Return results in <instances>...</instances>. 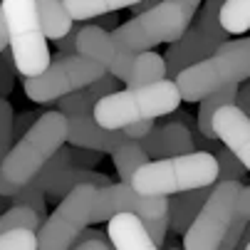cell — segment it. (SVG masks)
<instances>
[{
    "instance_id": "8992f818",
    "label": "cell",
    "mask_w": 250,
    "mask_h": 250,
    "mask_svg": "<svg viewBox=\"0 0 250 250\" xmlns=\"http://www.w3.org/2000/svg\"><path fill=\"white\" fill-rule=\"evenodd\" d=\"M8 27V47L22 77L40 75L50 62L47 35L32 0H0Z\"/></svg>"
},
{
    "instance_id": "836d02e7",
    "label": "cell",
    "mask_w": 250,
    "mask_h": 250,
    "mask_svg": "<svg viewBox=\"0 0 250 250\" xmlns=\"http://www.w3.org/2000/svg\"><path fill=\"white\" fill-rule=\"evenodd\" d=\"M151 126H154V119H141V122L122 126V131H124L126 139H141V136H146L151 131Z\"/></svg>"
},
{
    "instance_id": "3957f363",
    "label": "cell",
    "mask_w": 250,
    "mask_h": 250,
    "mask_svg": "<svg viewBox=\"0 0 250 250\" xmlns=\"http://www.w3.org/2000/svg\"><path fill=\"white\" fill-rule=\"evenodd\" d=\"M75 52L99 62L106 72L114 75L126 87L149 84V82H156V80L166 77L161 55H156L151 50H144V52L124 50L112 40V35L106 30H102L97 25H87L84 20L77 30Z\"/></svg>"
},
{
    "instance_id": "4dcf8cb0",
    "label": "cell",
    "mask_w": 250,
    "mask_h": 250,
    "mask_svg": "<svg viewBox=\"0 0 250 250\" xmlns=\"http://www.w3.org/2000/svg\"><path fill=\"white\" fill-rule=\"evenodd\" d=\"M15 62H13V55L8 52V47L0 52V97L10 94L13 89V80H15Z\"/></svg>"
},
{
    "instance_id": "b9f144b4",
    "label": "cell",
    "mask_w": 250,
    "mask_h": 250,
    "mask_svg": "<svg viewBox=\"0 0 250 250\" xmlns=\"http://www.w3.org/2000/svg\"><path fill=\"white\" fill-rule=\"evenodd\" d=\"M5 203H8V196H3V193H0V210L5 208Z\"/></svg>"
},
{
    "instance_id": "ba28073f",
    "label": "cell",
    "mask_w": 250,
    "mask_h": 250,
    "mask_svg": "<svg viewBox=\"0 0 250 250\" xmlns=\"http://www.w3.org/2000/svg\"><path fill=\"white\" fill-rule=\"evenodd\" d=\"M106 69L84 57V55H64L60 52L57 57H50L47 67L40 75L35 77H25V97L32 102H55L67 92H75L87 87L89 82H94L99 75H104Z\"/></svg>"
},
{
    "instance_id": "60d3db41",
    "label": "cell",
    "mask_w": 250,
    "mask_h": 250,
    "mask_svg": "<svg viewBox=\"0 0 250 250\" xmlns=\"http://www.w3.org/2000/svg\"><path fill=\"white\" fill-rule=\"evenodd\" d=\"M156 3H159V0H136V3L131 5V13H134V15H139V13H144V10L154 8Z\"/></svg>"
},
{
    "instance_id": "d4e9b609",
    "label": "cell",
    "mask_w": 250,
    "mask_h": 250,
    "mask_svg": "<svg viewBox=\"0 0 250 250\" xmlns=\"http://www.w3.org/2000/svg\"><path fill=\"white\" fill-rule=\"evenodd\" d=\"M216 164H218V173H216V181H240V178L248 173V166L230 151V149H218L216 154Z\"/></svg>"
},
{
    "instance_id": "8d00e7d4",
    "label": "cell",
    "mask_w": 250,
    "mask_h": 250,
    "mask_svg": "<svg viewBox=\"0 0 250 250\" xmlns=\"http://www.w3.org/2000/svg\"><path fill=\"white\" fill-rule=\"evenodd\" d=\"M233 104L238 106V109H243L245 114H250V87H248V84H245V87H238Z\"/></svg>"
},
{
    "instance_id": "9a60e30c",
    "label": "cell",
    "mask_w": 250,
    "mask_h": 250,
    "mask_svg": "<svg viewBox=\"0 0 250 250\" xmlns=\"http://www.w3.org/2000/svg\"><path fill=\"white\" fill-rule=\"evenodd\" d=\"M139 144L144 146V151L149 154V159H164V156H176V154H186L193 151V136L188 124L184 126V122H168L164 126H151V131L146 136L139 139Z\"/></svg>"
},
{
    "instance_id": "52a82bcc",
    "label": "cell",
    "mask_w": 250,
    "mask_h": 250,
    "mask_svg": "<svg viewBox=\"0 0 250 250\" xmlns=\"http://www.w3.org/2000/svg\"><path fill=\"white\" fill-rule=\"evenodd\" d=\"M188 25L191 20L176 3L159 0L154 8L139 13L129 22L109 30V35L119 47L131 50V52H144L161 42H173L176 38H181Z\"/></svg>"
},
{
    "instance_id": "7402d4cb",
    "label": "cell",
    "mask_w": 250,
    "mask_h": 250,
    "mask_svg": "<svg viewBox=\"0 0 250 250\" xmlns=\"http://www.w3.org/2000/svg\"><path fill=\"white\" fill-rule=\"evenodd\" d=\"M134 3L136 0H62L67 15L77 22L89 20V18L102 15V13L119 10V8H131Z\"/></svg>"
},
{
    "instance_id": "e575fe53",
    "label": "cell",
    "mask_w": 250,
    "mask_h": 250,
    "mask_svg": "<svg viewBox=\"0 0 250 250\" xmlns=\"http://www.w3.org/2000/svg\"><path fill=\"white\" fill-rule=\"evenodd\" d=\"M72 248L77 250H112L109 238H80L72 243Z\"/></svg>"
},
{
    "instance_id": "d6a6232c",
    "label": "cell",
    "mask_w": 250,
    "mask_h": 250,
    "mask_svg": "<svg viewBox=\"0 0 250 250\" xmlns=\"http://www.w3.org/2000/svg\"><path fill=\"white\" fill-rule=\"evenodd\" d=\"M77 30H80V25H75V22H72V27H69V30H67L64 35H60V38H55V45L60 47V52H64V55H72V52H75Z\"/></svg>"
},
{
    "instance_id": "277c9868",
    "label": "cell",
    "mask_w": 250,
    "mask_h": 250,
    "mask_svg": "<svg viewBox=\"0 0 250 250\" xmlns=\"http://www.w3.org/2000/svg\"><path fill=\"white\" fill-rule=\"evenodd\" d=\"M218 164L208 151H186L164 159H149L131 176V188L144 196H171L216 181Z\"/></svg>"
},
{
    "instance_id": "5b68a950",
    "label": "cell",
    "mask_w": 250,
    "mask_h": 250,
    "mask_svg": "<svg viewBox=\"0 0 250 250\" xmlns=\"http://www.w3.org/2000/svg\"><path fill=\"white\" fill-rule=\"evenodd\" d=\"M250 77V40H226L208 57L184 67L173 77L178 94L186 102H198L208 92H216L226 84H240Z\"/></svg>"
},
{
    "instance_id": "44dd1931",
    "label": "cell",
    "mask_w": 250,
    "mask_h": 250,
    "mask_svg": "<svg viewBox=\"0 0 250 250\" xmlns=\"http://www.w3.org/2000/svg\"><path fill=\"white\" fill-rule=\"evenodd\" d=\"M248 223H250V188L248 186H240L238 191V198H235V210H233V218L221 238V245L218 248H226V250H233L238 245V240L243 238V233L248 230Z\"/></svg>"
},
{
    "instance_id": "6da1fadb",
    "label": "cell",
    "mask_w": 250,
    "mask_h": 250,
    "mask_svg": "<svg viewBox=\"0 0 250 250\" xmlns=\"http://www.w3.org/2000/svg\"><path fill=\"white\" fill-rule=\"evenodd\" d=\"M64 136L67 124L57 109L35 119L18 139V144L10 146L0 161V193L10 198L15 191H20L40 171V166L64 144Z\"/></svg>"
},
{
    "instance_id": "ab89813d",
    "label": "cell",
    "mask_w": 250,
    "mask_h": 250,
    "mask_svg": "<svg viewBox=\"0 0 250 250\" xmlns=\"http://www.w3.org/2000/svg\"><path fill=\"white\" fill-rule=\"evenodd\" d=\"M8 47V27H5V15H3V8H0V52Z\"/></svg>"
},
{
    "instance_id": "e0dca14e",
    "label": "cell",
    "mask_w": 250,
    "mask_h": 250,
    "mask_svg": "<svg viewBox=\"0 0 250 250\" xmlns=\"http://www.w3.org/2000/svg\"><path fill=\"white\" fill-rule=\"evenodd\" d=\"M210 186H198V188H188V191H178V193L166 196L168 198V228L176 235H184V230L191 226V221L196 218V213L201 210L203 201L210 193Z\"/></svg>"
},
{
    "instance_id": "30bf717a",
    "label": "cell",
    "mask_w": 250,
    "mask_h": 250,
    "mask_svg": "<svg viewBox=\"0 0 250 250\" xmlns=\"http://www.w3.org/2000/svg\"><path fill=\"white\" fill-rule=\"evenodd\" d=\"M213 184L216 186H210V193L203 201L201 210L196 213L191 226L184 230L186 250H216L233 218L240 181H213Z\"/></svg>"
},
{
    "instance_id": "f35d334b",
    "label": "cell",
    "mask_w": 250,
    "mask_h": 250,
    "mask_svg": "<svg viewBox=\"0 0 250 250\" xmlns=\"http://www.w3.org/2000/svg\"><path fill=\"white\" fill-rule=\"evenodd\" d=\"M171 3H176L178 8H181V10L186 13V18H188V20H193L196 10L201 8V0H171Z\"/></svg>"
},
{
    "instance_id": "603a6c76",
    "label": "cell",
    "mask_w": 250,
    "mask_h": 250,
    "mask_svg": "<svg viewBox=\"0 0 250 250\" xmlns=\"http://www.w3.org/2000/svg\"><path fill=\"white\" fill-rule=\"evenodd\" d=\"M218 20L228 35H245L250 30V0H223Z\"/></svg>"
},
{
    "instance_id": "d590c367",
    "label": "cell",
    "mask_w": 250,
    "mask_h": 250,
    "mask_svg": "<svg viewBox=\"0 0 250 250\" xmlns=\"http://www.w3.org/2000/svg\"><path fill=\"white\" fill-rule=\"evenodd\" d=\"M92 20V25H97V27H102V30H114L117 25H119V15H117V10H112V13H102V15H94V18H89Z\"/></svg>"
},
{
    "instance_id": "5bb4252c",
    "label": "cell",
    "mask_w": 250,
    "mask_h": 250,
    "mask_svg": "<svg viewBox=\"0 0 250 250\" xmlns=\"http://www.w3.org/2000/svg\"><path fill=\"white\" fill-rule=\"evenodd\" d=\"M213 50H216V45H213L206 35L198 30V25H193V27L188 25L181 38H176L171 42V47L166 50V57H164V72H166V77L173 80L184 67L208 57Z\"/></svg>"
},
{
    "instance_id": "484cf974",
    "label": "cell",
    "mask_w": 250,
    "mask_h": 250,
    "mask_svg": "<svg viewBox=\"0 0 250 250\" xmlns=\"http://www.w3.org/2000/svg\"><path fill=\"white\" fill-rule=\"evenodd\" d=\"M38 248V233L25 226H15L0 233V250H35Z\"/></svg>"
},
{
    "instance_id": "9c48e42d",
    "label": "cell",
    "mask_w": 250,
    "mask_h": 250,
    "mask_svg": "<svg viewBox=\"0 0 250 250\" xmlns=\"http://www.w3.org/2000/svg\"><path fill=\"white\" fill-rule=\"evenodd\" d=\"M94 188L89 184H80L67 191L52 216L45 218L38 228V248L42 250H67L72 248L75 238L84 226H92V206H94Z\"/></svg>"
},
{
    "instance_id": "8fae6325",
    "label": "cell",
    "mask_w": 250,
    "mask_h": 250,
    "mask_svg": "<svg viewBox=\"0 0 250 250\" xmlns=\"http://www.w3.org/2000/svg\"><path fill=\"white\" fill-rule=\"evenodd\" d=\"M92 106L94 104L89 102L84 87L60 97L57 112L64 117V124H67L64 144L97 149L102 154H112V149L119 144V141H124L126 136H124L122 129H104V126H99L94 114H92Z\"/></svg>"
},
{
    "instance_id": "ac0fdd59",
    "label": "cell",
    "mask_w": 250,
    "mask_h": 250,
    "mask_svg": "<svg viewBox=\"0 0 250 250\" xmlns=\"http://www.w3.org/2000/svg\"><path fill=\"white\" fill-rule=\"evenodd\" d=\"M80 184H89V186H109L112 178L106 173H99V171H92V168H80V166H67L62 168L55 181L47 186L45 196L47 198H62L67 191H72L75 186Z\"/></svg>"
},
{
    "instance_id": "83f0119b",
    "label": "cell",
    "mask_w": 250,
    "mask_h": 250,
    "mask_svg": "<svg viewBox=\"0 0 250 250\" xmlns=\"http://www.w3.org/2000/svg\"><path fill=\"white\" fill-rule=\"evenodd\" d=\"M10 201H13V203H20V206L32 208L35 213H38L40 223L47 218V213H45V193H42L40 188H35L32 184H25L20 191H15V193L10 196Z\"/></svg>"
},
{
    "instance_id": "f1b7e54d",
    "label": "cell",
    "mask_w": 250,
    "mask_h": 250,
    "mask_svg": "<svg viewBox=\"0 0 250 250\" xmlns=\"http://www.w3.org/2000/svg\"><path fill=\"white\" fill-rule=\"evenodd\" d=\"M13 141V106L5 97H0V161L8 154Z\"/></svg>"
},
{
    "instance_id": "f546056e",
    "label": "cell",
    "mask_w": 250,
    "mask_h": 250,
    "mask_svg": "<svg viewBox=\"0 0 250 250\" xmlns=\"http://www.w3.org/2000/svg\"><path fill=\"white\" fill-rule=\"evenodd\" d=\"M122 84H119V80L114 77V75H109V72H104V75H99L94 82H89L87 87H84V92H87V97H89V102L94 104L97 99H102L104 94H112V92H117Z\"/></svg>"
},
{
    "instance_id": "4316f807",
    "label": "cell",
    "mask_w": 250,
    "mask_h": 250,
    "mask_svg": "<svg viewBox=\"0 0 250 250\" xmlns=\"http://www.w3.org/2000/svg\"><path fill=\"white\" fill-rule=\"evenodd\" d=\"M15 226H25V228L38 230L40 228V218H38V213H35L32 208L15 203L5 213H0V233L8 230V228H15Z\"/></svg>"
},
{
    "instance_id": "d6986e66",
    "label": "cell",
    "mask_w": 250,
    "mask_h": 250,
    "mask_svg": "<svg viewBox=\"0 0 250 250\" xmlns=\"http://www.w3.org/2000/svg\"><path fill=\"white\" fill-rule=\"evenodd\" d=\"M112 161H114V168L122 178V184H129L134 171L149 161V154L144 151V146L139 144V139H124L112 149Z\"/></svg>"
},
{
    "instance_id": "1f68e13d",
    "label": "cell",
    "mask_w": 250,
    "mask_h": 250,
    "mask_svg": "<svg viewBox=\"0 0 250 250\" xmlns=\"http://www.w3.org/2000/svg\"><path fill=\"white\" fill-rule=\"evenodd\" d=\"M104 154L97 149H84V146H72L69 149V166H80V168H89L94 166Z\"/></svg>"
},
{
    "instance_id": "4fadbf2b",
    "label": "cell",
    "mask_w": 250,
    "mask_h": 250,
    "mask_svg": "<svg viewBox=\"0 0 250 250\" xmlns=\"http://www.w3.org/2000/svg\"><path fill=\"white\" fill-rule=\"evenodd\" d=\"M210 126L216 131V139L223 141V146L230 149L250 168V114L228 102L213 112Z\"/></svg>"
},
{
    "instance_id": "ffe728a7",
    "label": "cell",
    "mask_w": 250,
    "mask_h": 250,
    "mask_svg": "<svg viewBox=\"0 0 250 250\" xmlns=\"http://www.w3.org/2000/svg\"><path fill=\"white\" fill-rule=\"evenodd\" d=\"M35 8H38V15H40V22H42V30L47 35V40H55L60 35H64L69 27H72V18L67 15L62 0H32Z\"/></svg>"
},
{
    "instance_id": "7a4b0ae2",
    "label": "cell",
    "mask_w": 250,
    "mask_h": 250,
    "mask_svg": "<svg viewBox=\"0 0 250 250\" xmlns=\"http://www.w3.org/2000/svg\"><path fill=\"white\" fill-rule=\"evenodd\" d=\"M181 104V94L173 80L164 77L149 84H134L126 89H117L112 94H104L94 102L92 114L99 126L104 129H122L126 124L141 119H156L173 114Z\"/></svg>"
},
{
    "instance_id": "74e56055",
    "label": "cell",
    "mask_w": 250,
    "mask_h": 250,
    "mask_svg": "<svg viewBox=\"0 0 250 250\" xmlns=\"http://www.w3.org/2000/svg\"><path fill=\"white\" fill-rule=\"evenodd\" d=\"M32 122H35V119H32V114H20L18 119L13 117V136H15V134H18V136H22Z\"/></svg>"
},
{
    "instance_id": "7c38bea8",
    "label": "cell",
    "mask_w": 250,
    "mask_h": 250,
    "mask_svg": "<svg viewBox=\"0 0 250 250\" xmlns=\"http://www.w3.org/2000/svg\"><path fill=\"white\" fill-rule=\"evenodd\" d=\"M119 210H129L149 223L156 218L168 216V198L166 196H144L136 193L131 184H109L94 188V206H92V223H102Z\"/></svg>"
},
{
    "instance_id": "cb8c5ba5",
    "label": "cell",
    "mask_w": 250,
    "mask_h": 250,
    "mask_svg": "<svg viewBox=\"0 0 250 250\" xmlns=\"http://www.w3.org/2000/svg\"><path fill=\"white\" fill-rule=\"evenodd\" d=\"M221 3H223V0H206V8L201 10V15H198V20H196L198 30H201L216 47L228 40V32L221 27V20H218V8H221Z\"/></svg>"
},
{
    "instance_id": "2e32d148",
    "label": "cell",
    "mask_w": 250,
    "mask_h": 250,
    "mask_svg": "<svg viewBox=\"0 0 250 250\" xmlns=\"http://www.w3.org/2000/svg\"><path fill=\"white\" fill-rule=\"evenodd\" d=\"M106 238L117 250H154L156 248L144 228V221L129 210H119L106 218Z\"/></svg>"
}]
</instances>
